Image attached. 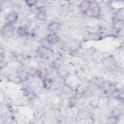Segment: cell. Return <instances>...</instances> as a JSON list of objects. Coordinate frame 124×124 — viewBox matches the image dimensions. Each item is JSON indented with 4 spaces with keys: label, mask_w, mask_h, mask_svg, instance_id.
I'll return each instance as SVG.
<instances>
[{
    "label": "cell",
    "mask_w": 124,
    "mask_h": 124,
    "mask_svg": "<svg viewBox=\"0 0 124 124\" xmlns=\"http://www.w3.org/2000/svg\"><path fill=\"white\" fill-rule=\"evenodd\" d=\"M1 33L2 35L5 37H9L12 36L14 33V28L12 24H9L3 26Z\"/></svg>",
    "instance_id": "1"
},
{
    "label": "cell",
    "mask_w": 124,
    "mask_h": 124,
    "mask_svg": "<svg viewBox=\"0 0 124 124\" xmlns=\"http://www.w3.org/2000/svg\"><path fill=\"white\" fill-rule=\"evenodd\" d=\"M89 8L92 11L93 14V16H98L99 15L100 10L98 4L94 1H90Z\"/></svg>",
    "instance_id": "2"
},
{
    "label": "cell",
    "mask_w": 124,
    "mask_h": 124,
    "mask_svg": "<svg viewBox=\"0 0 124 124\" xmlns=\"http://www.w3.org/2000/svg\"><path fill=\"white\" fill-rule=\"evenodd\" d=\"M46 38L51 45L56 44L60 41L59 37L54 33L48 34L46 37Z\"/></svg>",
    "instance_id": "3"
},
{
    "label": "cell",
    "mask_w": 124,
    "mask_h": 124,
    "mask_svg": "<svg viewBox=\"0 0 124 124\" xmlns=\"http://www.w3.org/2000/svg\"><path fill=\"white\" fill-rule=\"evenodd\" d=\"M18 19V15L16 12H11L8 14L6 19L9 24H13L16 23Z\"/></svg>",
    "instance_id": "4"
},
{
    "label": "cell",
    "mask_w": 124,
    "mask_h": 124,
    "mask_svg": "<svg viewBox=\"0 0 124 124\" xmlns=\"http://www.w3.org/2000/svg\"><path fill=\"white\" fill-rule=\"evenodd\" d=\"M61 27V24L59 22H52L47 27L48 30L50 31H55L58 30H59V29Z\"/></svg>",
    "instance_id": "5"
},
{
    "label": "cell",
    "mask_w": 124,
    "mask_h": 124,
    "mask_svg": "<svg viewBox=\"0 0 124 124\" xmlns=\"http://www.w3.org/2000/svg\"><path fill=\"white\" fill-rule=\"evenodd\" d=\"M9 78H10V81L16 83H20L22 81V78L18 74H12L10 75Z\"/></svg>",
    "instance_id": "6"
},
{
    "label": "cell",
    "mask_w": 124,
    "mask_h": 124,
    "mask_svg": "<svg viewBox=\"0 0 124 124\" xmlns=\"http://www.w3.org/2000/svg\"><path fill=\"white\" fill-rule=\"evenodd\" d=\"M40 43H41V46L47 50V49H49L51 48V44L48 41V40L46 39V38H43L42 39L41 41H40Z\"/></svg>",
    "instance_id": "7"
},
{
    "label": "cell",
    "mask_w": 124,
    "mask_h": 124,
    "mask_svg": "<svg viewBox=\"0 0 124 124\" xmlns=\"http://www.w3.org/2000/svg\"><path fill=\"white\" fill-rule=\"evenodd\" d=\"M31 24V21L29 19L25 18V19H22L21 21L19 27L23 28L25 29H27L30 27Z\"/></svg>",
    "instance_id": "8"
},
{
    "label": "cell",
    "mask_w": 124,
    "mask_h": 124,
    "mask_svg": "<svg viewBox=\"0 0 124 124\" xmlns=\"http://www.w3.org/2000/svg\"><path fill=\"white\" fill-rule=\"evenodd\" d=\"M90 5V1H82L80 4V8L81 10L85 12L89 7Z\"/></svg>",
    "instance_id": "9"
},
{
    "label": "cell",
    "mask_w": 124,
    "mask_h": 124,
    "mask_svg": "<svg viewBox=\"0 0 124 124\" xmlns=\"http://www.w3.org/2000/svg\"><path fill=\"white\" fill-rule=\"evenodd\" d=\"M26 30L27 29L19 27V28L17 30V33L20 36L24 35L26 33Z\"/></svg>",
    "instance_id": "10"
},
{
    "label": "cell",
    "mask_w": 124,
    "mask_h": 124,
    "mask_svg": "<svg viewBox=\"0 0 124 124\" xmlns=\"http://www.w3.org/2000/svg\"><path fill=\"white\" fill-rule=\"evenodd\" d=\"M112 113L114 117H117L121 114V110L118 108H115L112 111Z\"/></svg>",
    "instance_id": "11"
},
{
    "label": "cell",
    "mask_w": 124,
    "mask_h": 124,
    "mask_svg": "<svg viewBox=\"0 0 124 124\" xmlns=\"http://www.w3.org/2000/svg\"><path fill=\"white\" fill-rule=\"evenodd\" d=\"M25 2L29 6H32V5L36 4L37 1L33 0H26Z\"/></svg>",
    "instance_id": "12"
}]
</instances>
